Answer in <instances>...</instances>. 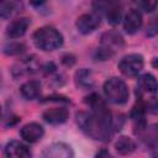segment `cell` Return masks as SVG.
I'll use <instances>...</instances> for the list:
<instances>
[{
	"mask_svg": "<svg viewBox=\"0 0 158 158\" xmlns=\"http://www.w3.org/2000/svg\"><path fill=\"white\" fill-rule=\"evenodd\" d=\"M85 102L91 111H80L77 114V123L79 128L94 139L109 141L114 132V121L106 102L98 94H90Z\"/></svg>",
	"mask_w": 158,
	"mask_h": 158,
	"instance_id": "obj_1",
	"label": "cell"
},
{
	"mask_svg": "<svg viewBox=\"0 0 158 158\" xmlns=\"http://www.w3.org/2000/svg\"><path fill=\"white\" fill-rule=\"evenodd\" d=\"M33 42L42 51H54L63 44V35L52 26H43L33 33Z\"/></svg>",
	"mask_w": 158,
	"mask_h": 158,
	"instance_id": "obj_2",
	"label": "cell"
},
{
	"mask_svg": "<svg viewBox=\"0 0 158 158\" xmlns=\"http://www.w3.org/2000/svg\"><path fill=\"white\" fill-rule=\"evenodd\" d=\"M123 47V38L117 31H107L101 36V44L96 51V58L106 60Z\"/></svg>",
	"mask_w": 158,
	"mask_h": 158,
	"instance_id": "obj_3",
	"label": "cell"
},
{
	"mask_svg": "<svg viewBox=\"0 0 158 158\" xmlns=\"http://www.w3.org/2000/svg\"><path fill=\"white\" fill-rule=\"evenodd\" d=\"M102 89H104V94L106 99L112 104L122 105L128 99V94H130L128 88L121 78H117V77L109 78L104 83Z\"/></svg>",
	"mask_w": 158,
	"mask_h": 158,
	"instance_id": "obj_4",
	"label": "cell"
},
{
	"mask_svg": "<svg viewBox=\"0 0 158 158\" xmlns=\"http://www.w3.org/2000/svg\"><path fill=\"white\" fill-rule=\"evenodd\" d=\"M143 57L138 53H131L122 57L118 62V69L126 77H136L143 69Z\"/></svg>",
	"mask_w": 158,
	"mask_h": 158,
	"instance_id": "obj_5",
	"label": "cell"
},
{
	"mask_svg": "<svg viewBox=\"0 0 158 158\" xmlns=\"http://www.w3.org/2000/svg\"><path fill=\"white\" fill-rule=\"evenodd\" d=\"M94 7L98 10L96 12L99 14V11L104 12L107 22L111 25H117L121 21L122 17V11H121V6L117 2H111V1H99V2H94Z\"/></svg>",
	"mask_w": 158,
	"mask_h": 158,
	"instance_id": "obj_6",
	"label": "cell"
},
{
	"mask_svg": "<svg viewBox=\"0 0 158 158\" xmlns=\"http://www.w3.org/2000/svg\"><path fill=\"white\" fill-rule=\"evenodd\" d=\"M101 23V16L98 12H88L83 14L77 20V28L80 33L88 35L94 32Z\"/></svg>",
	"mask_w": 158,
	"mask_h": 158,
	"instance_id": "obj_7",
	"label": "cell"
},
{
	"mask_svg": "<svg viewBox=\"0 0 158 158\" xmlns=\"http://www.w3.org/2000/svg\"><path fill=\"white\" fill-rule=\"evenodd\" d=\"M74 152L72 147L64 142H54L47 146L42 153L41 158H73Z\"/></svg>",
	"mask_w": 158,
	"mask_h": 158,
	"instance_id": "obj_8",
	"label": "cell"
},
{
	"mask_svg": "<svg viewBox=\"0 0 158 158\" xmlns=\"http://www.w3.org/2000/svg\"><path fill=\"white\" fill-rule=\"evenodd\" d=\"M5 157L6 158H31V149L20 141H11L5 147Z\"/></svg>",
	"mask_w": 158,
	"mask_h": 158,
	"instance_id": "obj_9",
	"label": "cell"
},
{
	"mask_svg": "<svg viewBox=\"0 0 158 158\" xmlns=\"http://www.w3.org/2000/svg\"><path fill=\"white\" fill-rule=\"evenodd\" d=\"M30 25H31V20L28 17H19V19H15V20H12L7 25V27H6V35L10 38H20V37H22L26 33V31H27V28H28Z\"/></svg>",
	"mask_w": 158,
	"mask_h": 158,
	"instance_id": "obj_10",
	"label": "cell"
},
{
	"mask_svg": "<svg viewBox=\"0 0 158 158\" xmlns=\"http://www.w3.org/2000/svg\"><path fill=\"white\" fill-rule=\"evenodd\" d=\"M43 133H44L43 127L40 123H37V122L26 123L20 130V135H21L22 139L28 142V143H35V142L40 141L42 138Z\"/></svg>",
	"mask_w": 158,
	"mask_h": 158,
	"instance_id": "obj_11",
	"label": "cell"
},
{
	"mask_svg": "<svg viewBox=\"0 0 158 158\" xmlns=\"http://www.w3.org/2000/svg\"><path fill=\"white\" fill-rule=\"evenodd\" d=\"M142 14L138 10L132 9L123 17V30L127 33L133 35L137 31H139V28L142 27Z\"/></svg>",
	"mask_w": 158,
	"mask_h": 158,
	"instance_id": "obj_12",
	"label": "cell"
},
{
	"mask_svg": "<svg viewBox=\"0 0 158 158\" xmlns=\"http://www.w3.org/2000/svg\"><path fill=\"white\" fill-rule=\"evenodd\" d=\"M68 116H69V112L65 107H51V109H47L42 115L43 120L51 125L64 123L68 120Z\"/></svg>",
	"mask_w": 158,
	"mask_h": 158,
	"instance_id": "obj_13",
	"label": "cell"
},
{
	"mask_svg": "<svg viewBox=\"0 0 158 158\" xmlns=\"http://www.w3.org/2000/svg\"><path fill=\"white\" fill-rule=\"evenodd\" d=\"M137 91L139 93V95H142V94L154 95L156 91H157V80H156V78L149 73L142 74L138 78V81H137Z\"/></svg>",
	"mask_w": 158,
	"mask_h": 158,
	"instance_id": "obj_14",
	"label": "cell"
},
{
	"mask_svg": "<svg viewBox=\"0 0 158 158\" xmlns=\"http://www.w3.org/2000/svg\"><path fill=\"white\" fill-rule=\"evenodd\" d=\"M20 93L26 100L37 99L41 94V83L37 80H28L21 85Z\"/></svg>",
	"mask_w": 158,
	"mask_h": 158,
	"instance_id": "obj_15",
	"label": "cell"
},
{
	"mask_svg": "<svg viewBox=\"0 0 158 158\" xmlns=\"http://www.w3.org/2000/svg\"><path fill=\"white\" fill-rule=\"evenodd\" d=\"M75 83L78 86L89 89L94 85V75L93 72L88 68H81L75 73Z\"/></svg>",
	"mask_w": 158,
	"mask_h": 158,
	"instance_id": "obj_16",
	"label": "cell"
},
{
	"mask_svg": "<svg viewBox=\"0 0 158 158\" xmlns=\"http://www.w3.org/2000/svg\"><path fill=\"white\" fill-rule=\"evenodd\" d=\"M21 9V2L14 0L0 1V19H10Z\"/></svg>",
	"mask_w": 158,
	"mask_h": 158,
	"instance_id": "obj_17",
	"label": "cell"
},
{
	"mask_svg": "<svg viewBox=\"0 0 158 158\" xmlns=\"http://www.w3.org/2000/svg\"><path fill=\"white\" fill-rule=\"evenodd\" d=\"M115 148L120 154H130L136 149V143L135 141L128 137V136H121L115 142Z\"/></svg>",
	"mask_w": 158,
	"mask_h": 158,
	"instance_id": "obj_18",
	"label": "cell"
},
{
	"mask_svg": "<svg viewBox=\"0 0 158 158\" xmlns=\"http://www.w3.org/2000/svg\"><path fill=\"white\" fill-rule=\"evenodd\" d=\"M25 51V44L21 42H9L4 47V52L9 56H17Z\"/></svg>",
	"mask_w": 158,
	"mask_h": 158,
	"instance_id": "obj_19",
	"label": "cell"
},
{
	"mask_svg": "<svg viewBox=\"0 0 158 158\" xmlns=\"http://www.w3.org/2000/svg\"><path fill=\"white\" fill-rule=\"evenodd\" d=\"M138 6L142 7V10H144L146 12H151V11H153L156 9L157 4L154 1H148V2L147 1H139L138 2Z\"/></svg>",
	"mask_w": 158,
	"mask_h": 158,
	"instance_id": "obj_20",
	"label": "cell"
},
{
	"mask_svg": "<svg viewBox=\"0 0 158 158\" xmlns=\"http://www.w3.org/2000/svg\"><path fill=\"white\" fill-rule=\"evenodd\" d=\"M95 158H109V154H107L106 151H101V152H99V153L96 154Z\"/></svg>",
	"mask_w": 158,
	"mask_h": 158,
	"instance_id": "obj_21",
	"label": "cell"
},
{
	"mask_svg": "<svg viewBox=\"0 0 158 158\" xmlns=\"http://www.w3.org/2000/svg\"><path fill=\"white\" fill-rule=\"evenodd\" d=\"M0 116H1V106H0Z\"/></svg>",
	"mask_w": 158,
	"mask_h": 158,
	"instance_id": "obj_22",
	"label": "cell"
}]
</instances>
